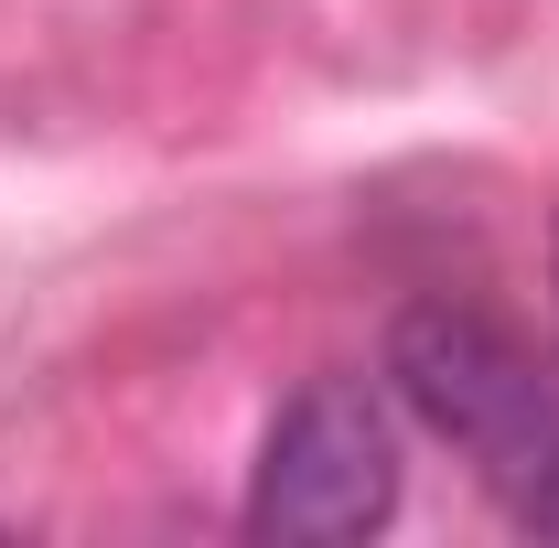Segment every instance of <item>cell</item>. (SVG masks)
Here are the masks:
<instances>
[{
  "label": "cell",
  "instance_id": "6da1fadb",
  "mask_svg": "<svg viewBox=\"0 0 559 548\" xmlns=\"http://www.w3.org/2000/svg\"><path fill=\"white\" fill-rule=\"evenodd\" d=\"M388 388L430 441H452L474 463V484L527 538H559V366L549 355H527L474 301H409L388 334Z\"/></svg>",
  "mask_w": 559,
  "mask_h": 548
},
{
  "label": "cell",
  "instance_id": "7a4b0ae2",
  "mask_svg": "<svg viewBox=\"0 0 559 548\" xmlns=\"http://www.w3.org/2000/svg\"><path fill=\"white\" fill-rule=\"evenodd\" d=\"M399 505V419L377 398V377H312L259 441L248 484V527L259 538H366Z\"/></svg>",
  "mask_w": 559,
  "mask_h": 548
},
{
  "label": "cell",
  "instance_id": "3957f363",
  "mask_svg": "<svg viewBox=\"0 0 559 548\" xmlns=\"http://www.w3.org/2000/svg\"><path fill=\"white\" fill-rule=\"evenodd\" d=\"M549 279H559V237H549Z\"/></svg>",
  "mask_w": 559,
  "mask_h": 548
}]
</instances>
